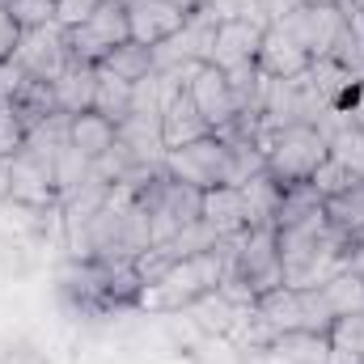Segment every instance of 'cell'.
I'll use <instances>...</instances> for the list:
<instances>
[{
    "instance_id": "obj_1",
    "label": "cell",
    "mask_w": 364,
    "mask_h": 364,
    "mask_svg": "<svg viewBox=\"0 0 364 364\" xmlns=\"http://www.w3.org/2000/svg\"><path fill=\"white\" fill-rule=\"evenodd\" d=\"M220 255L216 250H203V255H191V259H178L170 272L161 275L157 284L140 288V309H153V314H186L195 301L212 296L220 288Z\"/></svg>"
},
{
    "instance_id": "obj_2",
    "label": "cell",
    "mask_w": 364,
    "mask_h": 364,
    "mask_svg": "<svg viewBox=\"0 0 364 364\" xmlns=\"http://www.w3.org/2000/svg\"><path fill=\"white\" fill-rule=\"evenodd\" d=\"M136 199H140V208L149 212V233H153V246H157V242H170V237H174L178 229H186L191 220H199L203 191L191 186V182L170 178L166 166H161V174H153V178L144 182V186L136 191Z\"/></svg>"
},
{
    "instance_id": "obj_3",
    "label": "cell",
    "mask_w": 364,
    "mask_h": 364,
    "mask_svg": "<svg viewBox=\"0 0 364 364\" xmlns=\"http://www.w3.org/2000/svg\"><path fill=\"white\" fill-rule=\"evenodd\" d=\"M263 157H267V174L279 186H292V182H309L318 174V166L331 157V144L318 127L292 123V127H279L267 136Z\"/></svg>"
},
{
    "instance_id": "obj_4",
    "label": "cell",
    "mask_w": 364,
    "mask_h": 364,
    "mask_svg": "<svg viewBox=\"0 0 364 364\" xmlns=\"http://www.w3.org/2000/svg\"><path fill=\"white\" fill-rule=\"evenodd\" d=\"M127 38H132V34H127V0H102L77 30H68L73 60H77V64H93V68H97L119 43H127Z\"/></svg>"
},
{
    "instance_id": "obj_5",
    "label": "cell",
    "mask_w": 364,
    "mask_h": 364,
    "mask_svg": "<svg viewBox=\"0 0 364 364\" xmlns=\"http://www.w3.org/2000/svg\"><path fill=\"white\" fill-rule=\"evenodd\" d=\"M13 64L30 77V81H60L77 60L68 47V30L64 26H38V30H21V43L13 51Z\"/></svg>"
},
{
    "instance_id": "obj_6",
    "label": "cell",
    "mask_w": 364,
    "mask_h": 364,
    "mask_svg": "<svg viewBox=\"0 0 364 364\" xmlns=\"http://www.w3.org/2000/svg\"><path fill=\"white\" fill-rule=\"evenodd\" d=\"M284 34H292L305 51H309V60H322V55H331V47L339 43V34H343V26H348V9L343 4H296L288 17H279L275 21Z\"/></svg>"
},
{
    "instance_id": "obj_7",
    "label": "cell",
    "mask_w": 364,
    "mask_h": 364,
    "mask_svg": "<svg viewBox=\"0 0 364 364\" xmlns=\"http://www.w3.org/2000/svg\"><path fill=\"white\" fill-rule=\"evenodd\" d=\"M166 174L178 182H191L199 191H212L225 182V170H229V149L220 136H203V140H191L182 149H166Z\"/></svg>"
},
{
    "instance_id": "obj_8",
    "label": "cell",
    "mask_w": 364,
    "mask_h": 364,
    "mask_svg": "<svg viewBox=\"0 0 364 364\" xmlns=\"http://www.w3.org/2000/svg\"><path fill=\"white\" fill-rule=\"evenodd\" d=\"M9 182H13V203H26V208H60V186H55L51 157L34 153L26 144H21V153L9 157Z\"/></svg>"
},
{
    "instance_id": "obj_9",
    "label": "cell",
    "mask_w": 364,
    "mask_h": 364,
    "mask_svg": "<svg viewBox=\"0 0 364 364\" xmlns=\"http://www.w3.org/2000/svg\"><path fill=\"white\" fill-rule=\"evenodd\" d=\"M263 30H267V26H259V21H250V17H229V21H216L208 64H212V68H220V73L250 68V64L259 60Z\"/></svg>"
},
{
    "instance_id": "obj_10",
    "label": "cell",
    "mask_w": 364,
    "mask_h": 364,
    "mask_svg": "<svg viewBox=\"0 0 364 364\" xmlns=\"http://www.w3.org/2000/svg\"><path fill=\"white\" fill-rule=\"evenodd\" d=\"M186 93H191V102L199 106V114L208 119L212 132H220L225 123L237 119V97H233V85H229V77H225L220 68L199 64L195 77L186 81Z\"/></svg>"
},
{
    "instance_id": "obj_11",
    "label": "cell",
    "mask_w": 364,
    "mask_h": 364,
    "mask_svg": "<svg viewBox=\"0 0 364 364\" xmlns=\"http://www.w3.org/2000/svg\"><path fill=\"white\" fill-rule=\"evenodd\" d=\"M182 26H186V13L174 9L170 0H127V34L144 47L166 43Z\"/></svg>"
},
{
    "instance_id": "obj_12",
    "label": "cell",
    "mask_w": 364,
    "mask_h": 364,
    "mask_svg": "<svg viewBox=\"0 0 364 364\" xmlns=\"http://www.w3.org/2000/svg\"><path fill=\"white\" fill-rule=\"evenodd\" d=\"M255 64H259V73L272 77V81H292V77H305L314 60H309V51H305L292 34H284L279 26H267Z\"/></svg>"
},
{
    "instance_id": "obj_13",
    "label": "cell",
    "mask_w": 364,
    "mask_h": 364,
    "mask_svg": "<svg viewBox=\"0 0 364 364\" xmlns=\"http://www.w3.org/2000/svg\"><path fill=\"white\" fill-rule=\"evenodd\" d=\"M199 220L216 233V237H233L246 229V208H242V191L237 186H212L203 191V203H199Z\"/></svg>"
},
{
    "instance_id": "obj_14",
    "label": "cell",
    "mask_w": 364,
    "mask_h": 364,
    "mask_svg": "<svg viewBox=\"0 0 364 364\" xmlns=\"http://www.w3.org/2000/svg\"><path fill=\"white\" fill-rule=\"evenodd\" d=\"M203 136H212V127H208V119L199 114V106L191 102V93L182 90L178 97L161 110V140H166V149H182V144L203 140Z\"/></svg>"
},
{
    "instance_id": "obj_15",
    "label": "cell",
    "mask_w": 364,
    "mask_h": 364,
    "mask_svg": "<svg viewBox=\"0 0 364 364\" xmlns=\"http://www.w3.org/2000/svg\"><path fill=\"white\" fill-rule=\"evenodd\" d=\"M51 90H55V106H60V114H85L93 110V93H97V68L93 64H73L60 81H51Z\"/></svg>"
},
{
    "instance_id": "obj_16",
    "label": "cell",
    "mask_w": 364,
    "mask_h": 364,
    "mask_svg": "<svg viewBox=\"0 0 364 364\" xmlns=\"http://www.w3.org/2000/svg\"><path fill=\"white\" fill-rule=\"evenodd\" d=\"M237 191H242V208H246V229H255V225H275V208H279L284 186H279L267 170L255 174L250 182H242Z\"/></svg>"
},
{
    "instance_id": "obj_17",
    "label": "cell",
    "mask_w": 364,
    "mask_h": 364,
    "mask_svg": "<svg viewBox=\"0 0 364 364\" xmlns=\"http://www.w3.org/2000/svg\"><path fill=\"white\" fill-rule=\"evenodd\" d=\"M68 144L81 149L90 161H97L110 144H114V123L102 119L97 110H85V114H73L68 119Z\"/></svg>"
},
{
    "instance_id": "obj_18",
    "label": "cell",
    "mask_w": 364,
    "mask_h": 364,
    "mask_svg": "<svg viewBox=\"0 0 364 364\" xmlns=\"http://www.w3.org/2000/svg\"><path fill=\"white\" fill-rule=\"evenodd\" d=\"M13 110H17V119L26 123V132H34L38 123H47L51 114H60V106H55V90L47 85V81H21V90L13 93V102H9Z\"/></svg>"
},
{
    "instance_id": "obj_19",
    "label": "cell",
    "mask_w": 364,
    "mask_h": 364,
    "mask_svg": "<svg viewBox=\"0 0 364 364\" xmlns=\"http://www.w3.org/2000/svg\"><path fill=\"white\" fill-rule=\"evenodd\" d=\"M97 68H102V73H110V77H119V81H127V85H136V81H144V77L153 73V47H144V43L127 38V43H119V47H114Z\"/></svg>"
},
{
    "instance_id": "obj_20",
    "label": "cell",
    "mask_w": 364,
    "mask_h": 364,
    "mask_svg": "<svg viewBox=\"0 0 364 364\" xmlns=\"http://www.w3.org/2000/svg\"><path fill=\"white\" fill-rule=\"evenodd\" d=\"M322 296H326L335 322H339V318H352V314H364V275H356V272L331 275V279L322 284Z\"/></svg>"
},
{
    "instance_id": "obj_21",
    "label": "cell",
    "mask_w": 364,
    "mask_h": 364,
    "mask_svg": "<svg viewBox=\"0 0 364 364\" xmlns=\"http://www.w3.org/2000/svg\"><path fill=\"white\" fill-rule=\"evenodd\" d=\"M322 208H326V199L318 195L314 182H292V186H284V195H279L275 229H279V225H296V220H305V216H314V212H322Z\"/></svg>"
},
{
    "instance_id": "obj_22",
    "label": "cell",
    "mask_w": 364,
    "mask_h": 364,
    "mask_svg": "<svg viewBox=\"0 0 364 364\" xmlns=\"http://www.w3.org/2000/svg\"><path fill=\"white\" fill-rule=\"evenodd\" d=\"M93 110H97L102 119H110V123L119 127V123H123V119L132 114V85L97 68V93H93Z\"/></svg>"
},
{
    "instance_id": "obj_23",
    "label": "cell",
    "mask_w": 364,
    "mask_h": 364,
    "mask_svg": "<svg viewBox=\"0 0 364 364\" xmlns=\"http://www.w3.org/2000/svg\"><path fill=\"white\" fill-rule=\"evenodd\" d=\"M331 60H335V64H343L356 81H364V17H360V13H352V9H348V26H343L339 43L331 47Z\"/></svg>"
},
{
    "instance_id": "obj_24",
    "label": "cell",
    "mask_w": 364,
    "mask_h": 364,
    "mask_svg": "<svg viewBox=\"0 0 364 364\" xmlns=\"http://www.w3.org/2000/svg\"><path fill=\"white\" fill-rule=\"evenodd\" d=\"M314 186H318V195L322 199H331V195H343V191H352L356 182H360V174H352L343 161H335V157H326L322 166H318V174H314Z\"/></svg>"
},
{
    "instance_id": "obj_25",
    "label": "cell",
    "mask_w": 364,
    "mask_h": 364,
    "mask_svg": "<svg viewBox=\"0 0 364 364\" xmlns=\"http://www.w3.org/2000/svg\"><path fill=\"white\" fill-rule=\"evenodd\" d=\"M4 9L13 13V21L21 30H38V26L55 21V0H9Z\"/></svg>"
},
{
    "instance_id": "obj_26",
    "label": "cell",
    "mask_w": 364,
    "mask_h": 364,
    "mask_svg": "<svg viewBox=\"0 0 364 364\" xmlns=\"http://www.w3.org/2000/svg\"><path fill=\"white\" fill-rule=\"evenodd\" d=\"M21 144H26V123L17 119L13 106H0V161L21 153Z\"/></svg>"
},
{
    "instance_id": "obj_27",
    "label": "cell",
    "mask_w": 364,
    "mask_h": 364,
    "mask_svg": "<svg viewBox=\"0 0 364 364\" xmlns=\"http://www.w3.org/2000/svg\"><path fill=\"white\" fill-rule=\"evenodd\" d=\"M97 4L90 0H55V26H64V30H77L85 17H90Z\"/></svg>"
},
{
    "instance_id": "obj_28",
    "label": "cell",
    "mask_w": 364,
    "mask_h": 364,
    "mask_svg": "<svg viewBox=\"0 0 364 364\" xmlns=\"http://www.w3.org/2000/svg\"><path fill=\"white\" fill-rule=\"evenodd\" d=\"M17 43H21V26L13 21V13H9V9H0V64H4V60H13Z\"/></svg>"
},
{
    "instance_id": "obj_29",
    "label": "cell",
    "mask_w": 364,
    "mask_h": 364,
    "mask_svg": "<svg viewBox=\"0 0 364 364\" xmlns=\"http://www.w3.org/2000/svg\"><path fill=\"white\" fill-rule=\"evenodd\" d=\"M21 81H26V73H21L13 60H4V64H0V106L13 102V93L21 90Z\"/></svg>"
},
{
    "instance_id": "obj_30",
    "label": "cell",
    "mask_w": 364,
    "mask_h": 364,
    "mask_svg": "<svg viewBox=\"0 0 364 364\" xmlns=\"http://www.w3.org/2000/svg\"><path fill=\"white\" fill-rule=\"evenodd\" d=\"M296 4H301V0H259V17H263L267 26H275V21H279V17H288Z\"/></svg>"
},
{
    "instance_id": "obj_31",
    "label": "cell",
    "mask_w": 364,
    "mask_h": 364,
    "mask_svg": "<svg viewBox=\"0 0 364 364\" xmlns=\"http://www.w3.org/2000/svg\"><path fill=\"white\" fill-rule=\"evenodd\" d=\"M343 272H356L364 275V237L348 242V255H343Z\"/></svg>"
},
{
    "instance_id": "obj_32",
    "label": "cell",
    "mask_w": 364,
    "mask_h": 364,
    "mask_svg": "<svg viewBox=\"0 0 364 364\" xmlns=\"http://www.w3.org/2000/svg\"><path fill=\"white\" fill-rule=\"evenodd\" d=\"M13 199V182H9V161H0V208Z\"/></svg>"
},
{
    "instance_id": "obj_33",
    "label": "cell",
    "mask_w": 364,
    "mask_h": 364,
    "mask_svg": "<svg viewBox=\"0 0 364 364\" xmlns=\"http://www.w3.org/2000/svg\"><path fill=\"white\" fill-rule=\"evenodd\" d=\"M170 4H174V9H182L186 17H191V13H199V9H208V0H170Z\"/></svg>"
},
{
    "instance_id": "obj_34",
    "label": "cell",
    "mask_w": 364,
    "mask_h": 364,
    "mask_svg": "<svg viewBox=\"0 0 364 364\" xmlns=\"http://www.w3.org/2000/svg\"><path fill=\"white\" fill-rule=\"evenodd\" d=\"M343 9H352V13H360L364 17V0H352V4H343Z\"/></svg>"
},
{
    "instance_id": "obj_35",
    "label": "cell",
    "mask_w": 364,
    "mask_h": 364,
    "mask_svg": "<svg viewBox=\"0 0 364 364\" xmlns=\"http://www.w3.org/2000/svg\"><path fill=\"white\" fill-rule=\"evenodd\" d=\"M4 4H9V0H0V9H4Z\"/></svg>"
},
{
    "instance_id": "obj_36",
    "label": "cell",
    "mask_w": 364,
    "mask_h": 364,
    "mask_svg": "<svg viewBox=\"0 0 364 364\" xmlns=\"http://www.w3.org/2000/svg\"><path fill=\"white\" fill-rule=\"evenodd\" d=\"M90 4H102V0H90Z\"/></svg>"
},
{
    "instance_id": "obj_37",
    "label": "cell",
    "mask_w": 364,
    "mask_h": 364,
    "mask_svg": "<svg viewBox=\"0 0 364 364\" xmlns=\"http://www.w3.org/2000/svg\"><path fill=\"white\" fill-rule=\"evenodd\" d=\"M343 4H352V0H343Z\"/></svg>"
}]
</instances>
